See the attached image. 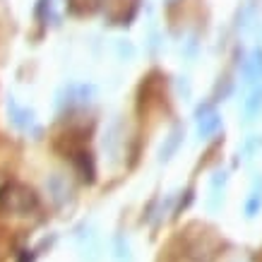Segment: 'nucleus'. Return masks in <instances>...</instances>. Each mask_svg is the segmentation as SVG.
<instances>
[{"label":"nucleus","mask_w":262,"mask_h":262,"mask_svg":"<svg viewBox=\"0 0 262 262\" xmlns=\"http://www.w3.org/2000/svg\"><path fill=\"white\" fill-rule=\"evenodd\" d=\"M262 209V176H257L253 181V188H250V195L246 200V216L253 219V216L260 214Z\"/></svg>","instance_id":"f03ea898"},{"label":"nucleus","mask_w":262,"mask_h":262,"mask_svg":"<svg viewBox=\"0 0 262 262\" xmlns=\"http://www.w3.org/2000/svg\"><path fill=\"white\" fill-rule=\"evenodd\" d=\"M3 200L8 202V209L10 212H17V214H27L29 209L36 207V198H34L32 190H27V188H19V185H12L5 190Z\"/></svg>","instance_id":"f257e3e1"},{"label":"nucleus","mask_w":262,"mask_h":262,"mask_svg":"<svg viewBox=\"0 0 262 262\" xmlns=\"http://www.w3.org/2000/svg\"><path fill=\"white\" fill-rule=\"evenodd\" d=\"M224 185H226V173L224 171H216L212 176V183H209V190H212V207H216V202L224 198Z\"/></svg>","instance_id":"7ed1b4c3"},{"label":"nucleus","mask_w":262,"mask_h":262,"mask_svg":"<svg viewBox=\"0 0 262 262\" xmlns=\"http://www.w3.org/2000/svg\"><path fill=\"white\" fill-rule=\"evenodd\" d=\"M260 108H262V87H257L250 94V99L246 101V116H248V120H253V116H257L260 113Z\"/></svg>","instance_id":"20e7f679"}]
</instances>
